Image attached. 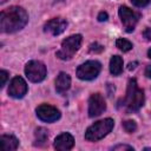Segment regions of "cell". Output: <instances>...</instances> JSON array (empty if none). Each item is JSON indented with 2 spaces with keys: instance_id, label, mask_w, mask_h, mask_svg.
I'll return each instance as SVG.
<instances>
[{
  "instance_id": "e0dca14e",
  "label": "cell",
  "mask_w": 151,
  "mask_h": 151,
  "mask_svg": "<svg viewBox=\"0 0 151 151\" xmlns=\"http://www.w3.org/2000/svg\"><path fill=\"white\" fill-rule=\"evenodd\" d=\"M116 46L120 50V51H123V52H129L130 50H132V44L129 41V40H126V39H123V38H119V39H117V41H116Z\"/></svg>"
},
{
  "instance_id": "44dd1931",
  "label": "cell",
  "mask_w": 151,
  "mask_h": 151,
  "mask_svg": "<svg viewBox=\"0 0 151 151\" xmlns=\"http://www.w3.org/2000/svg\"><path fill=\"white\" fill-rule=\"evenodd\" d=\"M0 74H1V87H4L6 85V81H7V78H8V72L2 70L0 72Z\"/></svg>"
},
{
  "instance_id": "cb8c5ba5",
  "label": "cell",
  "mask_w": 151,
  "mask_h": 151,
  "mask_svg": "<svg viewBox=\"0 0 151 151\" xmlns=\"http://www.w3.org/2000/svg\"><path fill=\"white\" fill-rule=\"evenodd\" d=\"M107 19H109V15H107L106 12H100V13L98 14V20H99V21H106Z\"/></svg>"
},
{
  "instance_id": "4316f807",
  "label": "cell",
  "mask_w": 151,
  "mask_h": 151,
  "mask_svg": "<svg viewBox=\"0 0 151 151\" xmlns=\"http://www.w3.org/2000/svg\"><path fill=\"white\" fill-rule=\"evenodd\" d=\"M147 55H149V58H151V48L147 51Z\"/></svg>"
},
{
  "instance_id": "ac0fdd59",
  "label": "cell",
  "mask_w": 151,
  "mask_h": 151,
  "mask_svg": "<svg viewBox=\"0 0 151 151\" xmlns=\"http://www.w3.org/2000/svg\"><path fill=\"white\" fill-rule=\"evenodd\" d=\"M123 129L127 132V133H133L137 130V124L133 120H125L123 123Z\"/></svg>"
},
{
  "instance_id": "d6986e66",
  "label": "cell",
  "mask_w": 151,
  "mask_h": 151,
  "mask_svg": "<svg viewBox=\"0 0 151 151\" xmlns=\"http://www.w3.org/2000/svg\"><path fill=\"white\" fill-rule=\"evenodd\" d=\"M103 51H104V46L98 44V42H94V44L90 45V52L91 53H101Z\"/></svg>"
},
{
  "instance_id": "9a60e30c",
  "label": "cell",
  "mask_w": 151,
  "mask_h": 151,
  "mask_svg": "<svg viewBox=\"0 0 151 151\" xmlns=\"http://www.w3.org/2000/svg\"><path fill=\"white\" fill-rule=\"evenodd\" d=\"M110 72L113 76H119L123 72V58L119 55H112L110 60Z\"/></svg>"
},
{
  "instance_id": "8fae6325",
  "label": "cell",
  "mask_w": 151,
  "mask_h": 151,
  "mask_svg": "<svg viewBox=\"0 0 151 151\" xmlns=\"http://www.w3.org/2000/svg\"><path fill=\"white\" fill-rule=\"evenodd\" d=\"M67 27V21L63 18H54L48 20L45 26H44V31L46 33H50L52 35H59L61 34Z\"/></svg>"
},
{
  "instance_id": "6da1fadb",
  "label": "cell",
  "mask_w": 151,
  "mask_h": 151,
  "mask_svg": "<svg viewBox=\"0 0 151 151\" xmlns=\"http://www.w3.org/2000/svg\"><path fill=\"white\" fill-rule=\"evenodd\" d=\"M28 22L27 12L19 6H12L0 13V28L4 33H14L22 29Z\"/></svg>"
},
{
  "instance_id": "ffe728a7",
  "label": "cell",
  "mask_w": 151,
  "mask_h": 151,
  "mask_svg": "<svg viewBox=\"0 0 151 151\" xmlns=\"http://www.w3.org/2000/svg\"><path fill=\"white\" fill-rule=\"evenodd\" d=\"M131 2H132V5H134L136 7L142 8V7L147 6V5L151 2V0H131Z\"/></svg>"
},
{
  "instance_id": "8992f818",
  "label": "cell",
  "mask_w": 151,
  "mask_h": 151,
  "mask_svg": "<svg viewBox=\"0 0 151 151\" xmlns=\"http://www.w3.org/2000/svg\"><path fill=\"white\" fill-rule=\"evenodd\" d=\"M101 71V65L97 60H88L77 68V77L81 80H93Z\"/></svg>"
},
{
  "instance_id": "d4e9b609",
  "label": "cell",
  "mask_w": 151,
  "mask_h": 151,
  "mask_svg": "<svg viewBox=\"0 0 151 151\" xmlns=\"http://www.w3.org/2000/svg\"><path fill=\"white\" fill-rule=\"evenodd\" d=\"M145 76L151 79V65H147L145 68Z\"/></svg>"
},
{
  "instance_id": "2e32d148",
  "label": "cell",
  "mask_w": 151,
  "mask_h": 151,
  "mask_svg": "<svg viewBox=\"0 0 151 151\" xmlns=\"http://www.w3.org/2000/svg\"><path fill=\"white\" fill-rule=\"evenodd\" d=\"M34 137H35L34 145L35 146H44L47 142V138H48V131L45 127H38L35 130Z\"/></svg>"
},
{
  "instance_id": "ba28073f",
  "label": "cell",
  "mask_w": 151,
  "mask_h": 151,
  "mask_svg": "<svg viewBox=\"0 0 151 151\" xmlns=\"http://www.w3.org/2000/svg\"><path fill=\"white\" fill-rule=\"evenodd\" d=\"M35 112H37L38 118L42 122H46V123H52V122H55L60 118V111L57 107L48 105V104L39 105L37 107Z\"/></svg>"
},
{
  "instance_id": "30bf717a",
  "label": "cell",
  "mask_w": 151,
  "mask_h": 151,
  "mask_svg": "<svg viewBox=\"0 0 151 151\" xmlns=\"http://www.w3.org/2000/svg\"><path fill=\"white\" fill-rule=\"evenodd\" d=\"M26 93H27V84H26V81L21 77H14L9 83L8 94L12 98L19 99V98H22Z\"/></svg>"
},
{
  "instance_id": "3957f363",
  "label": "cell",
  "mask_w": 151,
  "mask_h": 151,
  "mask_svg": "<svg viewBox=\"0 0 151 151\" xmlns=\"http://www.w3.org/2000/svg\"><path fill=\"white\" fill-rule=\"evenodd\" d=\"M113 126H114V122L111 118H105L103 120L96 122L94 124L87 127L85 132V139L88 142H97L104 138L105 136H107L113 129Z\"/></svg>"
},
{
  "instance_id": "5b68a950",
  "label": "cell",
  "mask_w": 151,
  "mask_h": 151,
  "mask_svg": "<svg viewBox=\"0 0 151 151\" xmlns=\"http://www.w3.org/2000/svg\"><path fill=\"white\" fill-rule=\"evenodd\" d=\"M25 74L32 83H40L46 77V66L39 60H31L25 66Z\"/></svg>"
},
{
  "instance_id": "7a4b0ae2",
  "label": "cell",
  "mask_w": 151,
  "mask_h": 151,
  "mask_svg": "<svg viewBox=\"0 0 151 151\" xmlns=\"http://www.w3.org/2000/svg\"><path fill=\"white\" fill-rule=\"evenodd\" d=\"M145 101V96L144 91L138 87L137 80L134 78L130 79L127 83V88H126V94L124 98L118 103L119 109H124L126 112H136L138 111Z\"/></svg>"
},
{
  "instance_id": "484cf974",
  "label": "cell",
  "mask_w": 151,
  "mask_h": 151,
  "mask_svg": "<svg viewBox=\"0 0 151 151\" xmlns=\"http://www.w3.org/2000/svg\"><path fill=\"white\" fill-rule=\"evenodd\" d=\"M136 65H138L137 61H134V63H130V64H129V70H130V71H131V70H134V68H136Z\"/></svg>"
},
{
  "instance_id": "7c38bea8",
  "label": "cell",
  "mask_w": 151,
  "mask_h": 151,
  "mask_svg": "<svg viewBox=\"0 0 151 151\" xmlns=\"http://www.w3.org/2000/svg\"><path fill=\"white\" fill-rule=\"evenodd\" d=\"M74 145V138L72 134L64 132L61 134H59L55 139H54V149L58 151H67L71 150Z\"/></svg>"
},
{
  "instance_id": "9c48e42d",
  "label": "cell",
  "mask_w": 151,
  "mask_h": 151,
  "mask_svg": "<svg viewBox=\"0 0 151 151\" xmlns=\"http://www.w3.org/2000/svg\"><path fill=\"white\" fill-rule=\"evenodd\" d=\"M106 110V104L100 93H93L88 99V116L91 118L100 116Z\"/></svg>"
},
{
  "instance_id": "7402d4cb",
  "label": "cell",
  "mask_w": 151,
  "mask_h": 151,
  "mask_svg": "<svg viewBox=\"0 0 151 151\" xmlns=\"http://www.w3.org/2000/svg\"><path fill=\"white\" fill-rule=\"evenodd\" d=\"M143 37H144L145 40H147V41L151 40V28H150V27H146V28L144 29V32H143Z\"/></svg>"
},
{
  "instance_id": "52a82bcc",
  "label": "cell",
  "mask_w": 151,
  "mask_h": 151,
  "mask_svg": "<svg viewBox=\"0 0 151 151\" xmlns=\"http://www.w3.org/2000/svg\"><path fill=\"white\" fill-rule=\"evenodd\" d=\"M118 13H119V17H120V20L123 22L125 31L129 33L132 32L134 29L138 20L140 19V13L132 11L131 8H129L126 6H120Z\"/></svg>"
},
{
  "instance_id": "83f0119b",
  "label": "cell",
  "mask_w": 151,
  "mask_h": 151,
  "mask_svg": "<svg viewBox=\"0 0 151 151\" xmlns=\"http://www.w3.org/2000/svg\"><path fill=\"white\" fill-rule=\"evenodd\" d=\"M6 1H7V0H0V2H1V4H4V2H6Z\"/></svg>"
},
{
  "instance_id": "603a6c76",
  "label": "cell",
  "mask_w": 151,
  "mask_h": 151,
  "mask_svg": "<svg viewBox=\"0 0 151 151\" xmlns=\"http://www.w3.org/2000/svg\"><path fill=\"white\" fill-rule=\"evenodd\" d=\"M113 150H133V147L130 146V145H122V144H119V145H116L113 147Z\"/></svg>"
},
{
  "instance_id": "5bb4252c",
  "label": "cell",
  "mask_w": 151,
  "mask_h": 151,
  "mask_svg": "<svg viewBox=\"0 0 151 151\" xmlns=\"http://www.w3.org/2000/svg\"><path fill=\"white\" fill-rule=\"evenodd\" d=\"M1 145L5 151L17 150V147L19 145V140L12 134H2L1 136Z\"/></svg>"
},
{
  "instance_id": "277c9868",
  "label": "cell",
  "mask_w": 151,
  "mask_h": 151,
  "mask_svg": "<svg viewBox=\"0 0 151 151\" xmlns=\"http://www.w3.org/2000/svg\"><path fill=\"white\" fill-rule=\"evenodd\" d=\"M83 41V37L80 34H73L63 40L60 50L57 52V57L63 59V60H68L71 59L74 53L80 48Z\"/></svg>"
},
{
  "instance_id": "4fadbf2b",
  "label": "cell",
  "mask_w": 151,
  "mask_h": 151,
  "mask_svg": "<svg viewBox=\"0 0 151 151\" xmlns=\"http://www.w3.org/2000/svg\"><path fill=\"white\" fill-rule=\"evenodd\" d=\"M71 86V78L67 73L60 72L59 76L55 79V90L58 93H64L66 92Z\"/></svg>"
}]
</instances>
